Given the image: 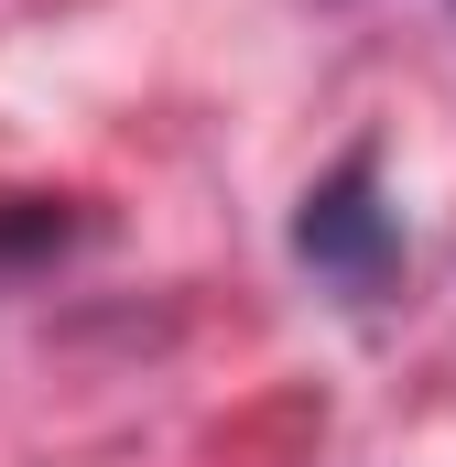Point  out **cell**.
Segmentation results:
<instances>
[{
	"label": "cell",
	"mask_w": 456,
	"mask_h": 467,
	"mask_svg": "<svg viewBox=\"0 0 456 467\" xmlns=\"http://www.w3.org/2000/svg\"><path fill=\"white\" fill-rule=\"evenodd\" d=\"M294 261H305L316 283H337V294H380V283H391L402 218L380 207V152H347L337 174L305 185V207H294Z\"/></svg>",
	"instance_id": "obj_1"
}]
</instances>
